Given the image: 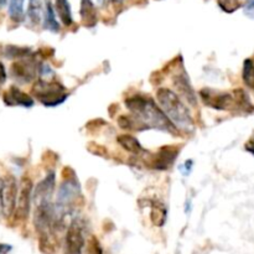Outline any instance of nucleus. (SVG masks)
Wrapping results in <instances>:
<instances>
[{"instance_id": "27", "label": "nucleus", "mask_w": 254, "mask_h": 254, "mask_svg": "<svg viewBox=\"0 0 254 254\" xmlns=\"http://www.w3.org/2000/svg\"><path fill=\"white\" fill-rule=\"evenodd\" d=\"M94 146H96V150H91V153H93L94 155H98V156H107L108 158V151L106 150V148L104 146H101L98 145V144H94Z\"/></svg>"}, {"instance_id": "8", "label": "nucleus", "mask_w": 254, "mask_h": 254, "mask_svg": "<svg viewBox=\"0 0 254 254\" xmlns=\"http://www.w3.org/2000/svg\"><path fill=\"white\" fill-rule=\"evenodd\" d=\"M32 191H34V185H32L31 179L24 176L20 181L16 207H15L14 211L15 218L17 221H25L29 217L32 201Z\"/></svg>"}, {"instance_id": "7", "label": "nucleus", "mask_w": 254, "mask_h": 254, "mask_svg": "<svg viewBox=\"0 0 254 254\" xmlns=\"http://www.w3.org/2000/svg\"><path fill=\"white\" fill-rule=\"evenodd\" d=\"M86 247L84 237V223L82 220H72L64 236V248L66 254H82Z\"/></svg>"}, {"instance_id": "30", "label": "nucleus", "mask_w": 254, "mask_h": 254, "mask_svg": "<svg viewBox=\"0 0 254 254\" xmlns=\"http://www.w3.org/2000/svg\"><path fill=\"white\" fill-rule=\"evenodd\" d=\"M10 250H11V246L1 245V243H0V254H6Z\"/></svg>"}, {"instance_id": "23", "label": "nucleus", "mask_w": 254, "mask_h": 254, "mask_svg": "<svg viewBox=\"0 0 254 254\" xmlns=\"http://www.w3.org/2000/svg\"><path fill=\"white\" fill-rule=\"evenodd\" d=\"M118 126L127 130H144L145 127L133 116H121L118 118Z\"/></svg>"}, {"instance_id": "4", "label": "nucleus", "mask_w": 254, "mask_h": 254, "mask_svg": "<svg viewBox=\"0 0 254 254\" xmlns=\"http://www.w3.org/2000/svg\"><path fill=\"white\" fill-rule=\"evenodd\" d=\"M32 94L45 107H56L67 98V91L60 82L52 79H39L32 87Z\"/></svg>"}, {"instance_id": "1", "label": "nucleus", "mask_w": 254, "mask_h": 254, "mask_svg": "<svg viewBox=\"0 0 254 254\" xmlns=\"http://www.w3.org/2000/svg\"><path fill=\"white\" fill-rule=\"evenodd\" d=\"M124 104L129 109L131 116L135 117L145 127V129H158L174 135L179 133L178 128L171 123L163 109L151 97L136 93L126 98Z\"/></svg>"}, {"instance_id": "26", "label": "nucleus", "mask_w": 254, "mask_h": 254, "mask_svg": "<svg viewBox=\"0 0 254 254\" xmlns=\"http://www.w3.org/2000/svg\"><path fill=\"white\" fill-rule=\"evenodd\" d=\"M243 11H245V15L250 19L254 20V0H247L243 5Z\"/></svg>"}, {"instance_id": "20", "label": "nucleus", "mask_w": 254, "mask_h": 254, "mask_svg": "<svg viewBox=\"0 0 254 254\" xmlns=\"http://www.w3.org/2000/svg\"><path fill=\"white\" fill-rule=\"evenodd\" d=\"M25 4H26V0H10L9 1V16L12 21L20 22L24 20Z\"/></svg>"}, {"instance_id": "13", "label": "nucleus", "mask_w": 254, "mask_h": 254, "mask_svg": "<svg viewBox=\"0 0 254 254\" xmlns=\"http://www.w3.org/2000/svg\"><path fill=\"white\" fill-rule=\"evenodd\" d=\"M4 102L6 106L10 107L19 106L24 107V108H30V107L34 106V99L17 87H10L9 91L5 92Z\"/></svg>"}, {"instance_id": "16", "label": "nucleus", "mask_w": 254, "mask_h": 254, "mask_svg": "<svg viewBox=\"0 0 254 254\" xmlns=\"http://www.w3.org/2000/svg\"><path fill=\"white\" fill-rule=\"evenodd\" d=\"M168 218V208L161 201H154L151 203L150 220L156 227H163Z\"/></svg>"}, {"instance_id": "21", "label": "nucleus", "mask_w": 254, "mask_h": 254, "mask_svg": "<svg viewBox=\"0 0 254 254\" xmlns=\"http://www.w3.org/2000/svg\"><path fill=\"white\" fill-rule=\"evenodd\" d=\"M44 24L47 30L52 32H59L60 31V24L56 19V14H55V9L52 6L51 1L47 0L46 1V11L44 15Z\"/></svg>"}, {"instance_id": "14", "label": "nucleus", "mask_w": 254, "mask_h": 254, "mask_svg": "<svg viewBox=\"0 0 254 254\" xmlns=\"http://www.w3.org/2000/svg\"><path fill=\"white\" fill-rule=\"evenodd\" d=\"M117 143L124 150H127L130 154H134V155H140V154H143L145 151L143 149V146H141V144L139 143L138 139L135 136L130 135V134H122V135H119L117 138Z\"/></svg>"}, {"instance_id": "12", "label": "nucleus", "mask_w": 254, "mask_h": 254, "mask_svg": "<svg viewBox=\"0 0 254 254\" xmlns=\"http://www.w3.org/2000/svg\"><path fill=\"white\" fill-rule=\"evenodd\" d=\"M37 69L39 68H36L31 61L20 60V61L12 64L11 73L15 77V79L22 82V83H27L36 77Z\"/></svg>"}, {"instance_id": "17", "label": "nucleus", "mask_w": 254, "mask_h": 254, "mask_svg": "<svg viewBox=\"0 0 254 254\" xmlns=\"http://www.w3.org/2000/svg\"><path fill=\"white\" fill-rule=\"evenodd\" d=\"M55 10H56L60 20L64 26H71L73 24L71 5H69L68 0H56L55 1Z\"/></svg>"}, {"instance_id": "31", "label": "nucleus", "mask_w": 254, "mask_h": 254, "mask_svg": "<svg viewBox=\"0 0 254 254\" xmlns=\"http://www.w3.org/2000/svg\"><path fill=\"white\" fill-rule=\"evenodd\" d=\"M104 0H92V2H93V5L96 6V5H98V6H101L102 4H103Z\"/></svg>"}, {"instance_id": "18", "label": "nucleus", "mask_w": 254, "mask_h": 254, "mask_svg": "<svg viewBox=\"0 0 254 254\" xmlns=\"http://www.w3.org/2000/svg\"><path fill=\"white\" fill-rule=\"evenodd\" d=\"M233 97L236 99V106H237V111L242 112V113L251 114L254 112V106L251 102L250 97H248L247 92L243 89L238 88L233 91Z\"/></svg>"}, {"instance_id": "2", "label": "nucleus", "mask_w": 254, "mask_h": 254, "mask_svg": "<svg viewBox=\"0 0 254 254\" xmlns=\"http://www.w3.org/2000/svg\"><path fill=\"white\" fill-rule=\"evenodd\" d=\"M156 102L161 107L164 113L166 114L171 123L178 127V130L192 133L195 130V122L191 116L190 109L186 107L183 99L178 93L171 91L170 88L161 87L156 91Z\"/></svg>"}, {"instance_id": "6", "label": "nucleus", "mask_w": 254, "mask_h": 254, "mask_svg": "<svg viewBox=\"0 0 254 254\" xmlns=\"http://www.w3.org/2000/svg\"><path fill=\"white\" fill-rule=\"evenodd\" d=\"M200 99L205 106L216 111H237L233 93L216 91L213 88H202L198 93Z\"/></svg>"}, {"instance_id": "19", "label": "nucleus", "mask_w": 254, "mask_h": 254, "mask_svg": "<svg viewBox=\"0 0 254 254\" xmlns=\"http://www.w3.org/2000/svg\"><path fill=\"white\" fill-rule=\"evenodd\" d=\"M27 16L32 24L39 25L44 20V10H42V0H29L27 6Z\"/></svg>"}, {"instance_id": "15", "label": "nucleus", "mask_w": 254, "mask_h": 254, "mask_svg": "<svg viewBox=\"0 0 254 254\" xmlns=\"http://www.w3.org/2000/svg\"><path fill=\"white\" fill-rule=\"evenodd\" d=\"M81 19L84 26L93 27L97 24L96 6L92 0H81Z\"/></svg>"}, {"instance_id": "24", "label": "nucleus", "mask_w": 254, "mask_h": 254, "mask_svg": "<svg viewBox=\"0 0 254 254\" xmlns=\"http://www.w3.org/2000/svg\"><path fill=\"white\" fill-rule=\"evenodd\" d=\"M217 4L221 7V10L227 12V14H232L242 6L241 0H217Z\"/></svg>"}, {"instance_id": "33", "label": "nucleus", "mask_w": 254, "mask_h": 254, "mask_svg": "<svg viewBox=\"0 0 254 254\" xmlns=\"http://www.w3.org/2000/svg\"><path fill=\"white\" fill-rule=\"evenodd\" d=\"M113 1H116V2H122V1H123V0H113Z\"/></svg>"}, {"instance_id": "29", "label": "nucleus", "mask_w": 254, "mask_h": 254, "mask_svg": "<svg viewBox=\"0 0 254 254\" xmlns=\"http://www.w3.org/2000/svg\"><path fill=\"white\" fill-rule=\"evenodd\" d=\"M5 79H6V71H5L4 64L0 62V84L4 83Z\"/></svg>"}, {"instance_id": "28", "label": "nucleus", "mask_w": 254, "mask_h": 254, "mask_svg": "<svg viewBox=\"0 0 254 254\" xmlns=\"http://www.w3.org/2000/svg\"><path fill=\"white\" fill-rule=\"evenodd\" d=\"M245 149L248 151V153H251L252 155H254V134L251 136L250 140L245 144Z\"/></svg>"}, {"instance_id": "25", "label": "nucleus", "mask_w": 254, "mask_h": 254, "mask_svg": "<svg viewBox=\"0 0 254 254\" xmlns=\"http://www.w3.org/2000/svg\"><path fill=\"white\" fill-rule=\"evenodd\" d=\"M87 254H103L102 253L101 245H99L98 240L96 237H92L88 242V247H87Z\"/></svg>"}, {"instance_id": "5", "label": "nucleus", "mask_w": 254, "mask_h": 254, "mask_svg": "<svg viewBox=\"0 0 254 254\" xmlns=\"http://www.w3.org/2000/svg\"><path fill=\"white\" fill-rule=\"evenodd\" d=\"M17 183L11 175L0 178V212L5 218L11 217L16 207Z\"/></svg>"}, {"instance_id": "11", "label": "nucleus", "mask_w": 254, "mask_h": 254, "mask_svg": "<svg viewBox=\"0 0 254 254\" xmlns=\"http://www.w3.org/2000/svg\"><path fill=\"white\" fill-rule=\"evenodd\" d=\"M173 83L178 91V96H181L190 106H197V96H196L195 89L192 88L188 73L184 69H181L179 73H176L173 78Z\"/></svg>"}, {"instance_id": "10", "label": "nucleus", "mask_w": 254, "mask_h": 254, "mask_svg": "<svg viewBox=\"0 0 254 254\" xmlns=\"http://www.w3.org/2000/svg\"><path fill=\"white\" fill-rule=\"evenodd\" d=\"M55 189H56V174L51 171L37 184L35 190L32 191V200L35 201V205L52 202Z\"/></svg>"}, {"instance_id": "22", "label": "nucleus", "mask_w": 254, "mask_h": 254, "mask_svg": "<svg viewBox=\"0 0 254 254\" xmlns=\"http://www.w3.org/2000/svg\"><path fill=\"white\" fill-rule=\"evenodd\" d=\"M242 78L246 86L254 92V61L253 59H246L243 62Z\"/></svg>"}, {"instance_id": "9", "label": "nucleus", "mask_w": 254, "mask_h": 254, "mask_svg": "<svg viewBox=\"0 0 254 254\" xmlns=\"http://www.w3.org/2000/svg\"><path fill=\"white\" fill-rule=\"evenodd\" d=\"M180 153V148L175 145L161 146L153 156H150L149 166L156 170H166L174 164L175 159Z\"/></svg>"}, {"instance_id": "32", "label": "nucleus", "mask_w": 254, "mask_h": 254, "mask_svg": "<svg viewBox=\"0 0 254 254\" xmlns=\"http://www.w3.org/2000/svg\"><path fill=\"white\" fill-rule=\"evenodd\" d=\"M7 2V0H0V9H1L2 6H5V4Z\"/></svg>"}, {"instance_id": "3", "label": "nucleus", "mask_w": 254, "mask_h": 254, "mask_svg": "<svg viewBox=\"0 0 254 254\" xmlns=\"http://www.w3.org/2000/svg\"><path fill=\"white\" fill-rule=\"evenodd\" d=\"M82 196L81 185L78 183L76 173L71 168H64L62 170V183L60 184L57 190V201L55 203V211L59 225H62V221L72 210V206Z\"/></svg>"}]
</instances>
